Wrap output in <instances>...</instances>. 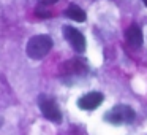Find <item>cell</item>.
Here are the masks:
<instances>
[{"instance_id":"6da1fadb","label":"cell","mask_w":147,"mask_h":135,"mask_svg":"<svg viewBox=\"0 0 147 135\" xmlns=\"http://www.w3.org/2000/svg\"><path fill=\"white\" fill-rule=\"evenodd\" d=\"M52 49V38L48 35H35L27 42V56L33 61H41Z\"/></svg>"},{"instance_id":"277c9868","label":"cell","mask_w":147,"mask_h":135,"mask_svg":"<svg viewBox=\"0 0 147 135\" xmlns=\"http://www.w3.org/2000/svg\"><path fill=\"white\" fill-rule=\"evenodd\" d=\"M63 35H65V38H67V42L73 46V49L76 52L86 51V38H84V35L78 29H74V27H71V26H65L63 27Z\"/></svg>"},{"instance_id":"5b68a950","label":"cell","mask_w":147,"mask_h":135,"mask_svg":"<svg viewBox=\"0 0 147 135\" xmlns=\"http://www.w3.org/2000/svg\"><path fill=\"white\" fill-rule=\"evenodd\" d=\"M103 102V94L101 92H89L87 95H82L78 100V106L81 110H93Z\"/></svg>"},{"instance_id":"8992f818","label":"cell","mask_w":147,"mask_h":135,"mask_svg":"<svg viewBox=\"0 0 147 135\" xmlns=\"http://www.w3.org/2000/svg\"><path fill=\"white\" fill-rule=\"evenodd\" d=\"M127 40L128 43H130L131 46H134V48H139L141 45H142V32H141V29L138 26H130L127 30Z\"/></svg>"},{"instance_id":"ba28073f","label":"cell","mask_w":147,"mask_h":135,"mask_svg":"<svg viewBox=\"0 0 147 135\" xmlns=\"http://www.w3.org/2000/svg\"><path fill=\"white\" fill-rule=\"evenodd\" d=\"M142 2H144V5H146V7H147V0H142Z\"/></svg>"},{"instance_id":"3957f363","label":"cell","mask_w":147,"mask_h":135,"mask_svg":"<svg viewBox=\"0 0 147 135\" xmlns=\"http://www.w3.org/2000/svg\"><path fill=\"white\" fill-rule=\"evenodd\" d=\"M38 105H40V110H41V115L45 116L46 119L54 121V122L62 121V113H60V110H59L57 103L52 99H49V97H46V95H41L38 99Z\"/></svg>"},{"instance_id":"7a4b0ae2","label":"cell","mask_w":147,"mask_h":135,"mask_svg":"<svg viewBox=\"0 0 147 135\" xmlns=\"http://www.w3.org/2000/svg\"><path fill=\"white\" fill-rule=\"evenodd\" d=\"M105 119L112 124H127L134 119V110L128 105H115L111 111L105 115Z\"/></svg>"},{"instance_id":"52a82bcc","label":"cell","mask_w":147,"mask_h":135,"mask_svg":"<svg viewBox=\"0 0 147 135\" xmlns=\"http://www.w3.org/2000/svg\"><path fill=\"white\" fill-rule=\"evenodd\" d=\"M65 16L70 18V19L76 21V22H84L86 21V13H84L82 8H79L78 5H70L65 11Z\"/></svg>"}]
</instances>
